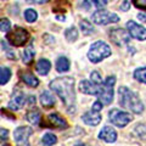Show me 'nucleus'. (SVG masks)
<instances>
[{
	"label": "nucleus",
	"instance_id": "nucleus-33",
	"mask_svg": "<svg viewBox=\"0 0 146 146\" xmlns=\"http://www.w3.org/2000/svg\"><path fill=\"white\" fill-rule=\"evenodd\" d=\"M91 3L94 4L96 7L99 9H102L106 6V4H107V0H91Z\"/></svg>",
	"mask_w": 146,
	"mask_h": 146
},
{
	"label": "nucleus",
	"instance_id": "nucleus-23",
	"mask_svg": "<svg viewBox=\"0 0 146 146\" xmlns=\"http://www.w3.org/2000/svg\"><path fill=\"white\" fill-rule=\"evenodd\" d=\"M26 118H27V121L32 123V124H39V122H40V112L38 111V110L29 111L28 113H27Z\"/></svg>",
	"mask_w": 146,
	"mask_h": 146
},
{
	"label": "nucleus",
	"instance_id": "nucleus-8",
	"mask_svg": "<svg viewBox=\"0 0 146 146\" xmlns=\"http://www.w3.org/2000/svg\"><path fill=\"white\" fill-rule=\"evenodd\" d=\"M33 134V130L29 127H18L13 131V139L16 141L17 146H29L28 139Z\"/></svg>",
	"mask_w": 146,
	"mask_h": 146
},
{
	"label": "nucleus",
	"instance_id": "nucleus-40",
	"mask_svg": "<svg viewBox=\"0 0 146 146\" xmlns=\"http://www.w3.org/2000/svg\"><path fill=\"white\" fill-rule=\"evenodd\" d=\"M83 4H84V9H85V10H89V9H90L89 3L86 1V0H84V1H83Z\"/></svg>",
	"mask_w": 146,
	"mask_h": 146
},
{
	"label": "nucleus",
	"instance_id": "nucleus-1",
	"mask_svg": "<svg viewBox=\"0 0 146 146\" xmlns=\"http://www.w3.org/2000/svg\"><path fill=\"white\" fill-rule=\"evenodd\" d=\"M50 89L56 93L70 113L74 111L76 94H74V79L71 77H60L50 83Z\"/></svg>",
	"mask_w": 146,
	"mask_h": 146
},
{
	"label": "nucleus",
	"instance_id": "nucleus-4",
	"mask_svg": "<svg viewBox=\"0 0 146 146\" xmlns=\"http://www.w3.org/2000/svg\"><path fill=\"white\" fill-rule=\"evenodd\" d=\"M116 83V78L113 76L107 77L104 83L100 84L98 98L104 105H110L113 100V85Z\"/></svg>",
	"mask_w": 146,
	"mask_h": 146
},
{
	"label": "nucleus",
	"instance_id": "nucleus-27",
	"mask_svg": "<svg viewBox=\"0 0 146 146\" xmlns=\"http://www.w3.org/2000/svg\"><path fill=\"white\" fill-rule=\"evenodd\" d=\"M56 141H57V138L51 133L45 134L43 136V145L45 146H52L54 144H56Z\"/></svg>",
	"mask_w": 146,
	"mask_h": 146
},
{
	"label": "nucleus",
	"instance_id": "nucleus-38",
	"mask_svg": "<svg viewBox=\"0 0 146 146\" xmlns=\"http://www.w3.org/2000/svg\"><path fill=\"white\" fill-rule=\"evenodd\" d=\"M138 18H139V21H141V22H146V15L145 13H139Z\"/></svg>",
	"mask_w": 146,
	"mask_h": 146
},
{
	"label": "nucleus",
	"instance_id": "nucleus-12",
	"mask_svg": "<svg viewBox=\"0 0 146 146\" xmlns=\"http://www.w3.org/2000/svg\"><path fill=\"white\" fill-rule=\"evenodd\" d=\"M25 102H26V98L23 93L21 90H16L13 91L12 96H11V100L9 102V107H10L12 111H17L25 106Z\"/></svg>",
	"mask_w": 146,
	"mask_h": 146
},
{
	"label": "nucleus",
	"instance_id": "nucleus-24",
	"mask_svg": "<svg viewBox=\"0 0 146 146\" xmlns=\"http://www.w3.org/2000/svg\"><path fill=\"white\" fill-rule=\"evenodd\" d=\"M79 25H80L82 32H83V34H85V35H89V34H91L94 32V27H93V25H91L89 21L82 20Z\"/></svg>",
	"mask_w": 146,
	"mask_h": 146
},
{
	"label": "nucleus",
	"instance_id": "nucleus-22",
	"mask_svg": "<svg viewBox=\"0 0 146 146\" xmlns=\"http://www.w3.org/2000/svg\"><path fill=\"white\" fill-rule=\"evenodd\" d=\"M65 36L70 43L76 42V40L78 39V31H77L76 27H70L68 29L65 31Z\"/></svg>",
	"mask_w": 146,
	"mask_h": 146
},
{
	"label": "nucleus",
	"instance_id": "nucleus-7",
	"mask_svg": "<svg viewBox=\"0 0 146 146\" xmlns=\"http://www.w3.org/2000/svg\"><path fill=\"white\" fill-rule=\"evenodd\" d=\"M108 118L116 127L123 128V127L128 125L131 122L133 116H131L130 113H128V112H123V111H119V110H117V108H113V110L110 111Z\"/></svg>",
	"mask_w": 146,
	"mask_h": 146
},
{
	"label": "nucleus",
	"instance_id": "nucleus-41",
	"mask_svg": "<svg viewBox=\"0 0 146 146\" xmlns=\"http://www.w3.org/2000/svg\"><path fill=\"white\" fill-rule=\"evenodd\" d=\"M0 146H11V145H9L6 143H0Z\"/></svg>",
	"mask_w": 146,
	"mask_h": 146
},
{
	"label": "nucleus",
	"instance_id": "nucleus-3",
	"mask_svg": "<svg viewBox=\"0 0 146 146\" xmlns=\"http://www.w3.org/2000/svg\"><path fill=\"white\" fill-rule=\"evenodd\" d=\"M110 55H111V48L105 42L99 40V42H95L90 46L88 52V58L93 63H99L100 61L108 57Z\"/></svg>",
	"mask_w": 146,
	"mask_h": 146
},
{
	"label": "nucleus",
	"instance_id": "nucleus-5",
	"mask_svg": "<svg viewBox=\"0 0 146 146\" xmlns=\"http://www.w3.org/2000/svg\"><path fill=\"white\" fill-rule=\"evenodd\" d=\"M29 39V33L22 27H16L13 31L9 32L7 40L12 46H22Z\"/></svg>",
	"mask_w": 146,
	"mask_h": 146
},
{
	"label": "nucleus",
	"instance_id": "nucleus-32",
	"mask_svg": "<svg viewBox=\"0 0 146 146\" xmlns=\"http://www.w3.org/2000/svg\"><path fill=\"white\" fill-rule=\"evenodd\" d=\"M1 44H3V48L5 49V50H6V52H7V54H6V56H7L9 58H11V60H16V55L13 54V51H12V50H10V49L7 48V45H6V43L4 42V40L1 42Z\"/></svg>",
	"mask_w": 146,
	"mask_h": 146
},
{
	"label": "nucleus",
	"instance_id": "nucleus-11",
	"mask_svg": "<svg viewBox=\"0 0 146 146\" xmlns=\"http://www.w3.org/2000/svg\"><path fill=\"white\" fill-rule=\"evenodd\" d=\"M42 127H50V128H56V129H66L68 124L60 115L51 113V115L48 116V123H44V124H42Z\"/></svg>",
	"mask_w": 146,
	"mask_h": 146
},
{
	"label": "nucleus",
	"instance_id": "nucleus-14",
	"mask_svg": "<svg viewBox=\"0 0 146 146\" xmlns=\"http://www.w3.org/2000/svg\"><path fill=\"white\" fill-rule=\"evenodd\" d=\"M99 138L101 140H104V141H106V143H115L116 139H117V133L112 127L106 125L100 130Z\"/></svg>",
	"mask_w": 146,
	"mask_h": 146
},
{
	"label": "nucleus",
	"instance_id": "nucleus-2",
	"mask_svg": "<svg viewBox=\"0 0 146 146\" xmlns=\"http://www.w3.org/2000/svg\"><path fill=\"white\" fill-rule=\"evenodd\" d=\"M118 95H119V105L123 108L129 110L134 113H141L144 111V105L139 96L127 86H121L118 89Z\"/></svg>",
	"mask_w": 146,
	"mask_h": 146
},
{
	"label": "nucleus",
	"instance_id": "nucleus-26",
	"mask_svg": "<svg viewBox=\"0 0 146 146\" xmlns=\"http://www.w3.org/2000/svg\"><path fill=\"white\" fill-rule=\"evenodd\" d=\"M134 78L136 80L141 82V83H145L146 84V67L135 70V72H134Z\"/></svg>",
	"mask_w": 146,
	"mask_h": 146
},
{
	"label": "nucleus",
	"instance_id": "nucleus-31",
	"mask_svg": "<svg viewBox=\"0 0 146 146\" xmlns=\"http://www.w3.org/2000/svg\"><path fill=\"white\" fill-rule=\"evenodd\" d=\"M133 5L141 10H146V0H131Z\"/></svg>",
	"mask_w": 146,
	"mask_h": 146
},
{
	"label": "nucleus",
	"instance_id": "nucleus-30",
	"mask_svg": "<svg viewBox=\"0 0 146 146\" xmlns=\"http://www.w3.org/2000/svg\"><path fill=\"white\" fill-rule=\"evenodd\" d=\"M90 78H91V82L95 83V84H101L102 83V78H101V76H100V73L98 71H94L93 73H91Z\"/></svg>",
	"mask_w": 146,
	"mask_h": 146
},
{
	"label": "nucleus",
	"instance_id": "nucleus-34",
	"mask_svg": "<svg viewBox=\"0 0 146 146\" xmlns=\"http://www.w3.org/2000/svg\"><path fill=\"white\" fill-rule=\"evenodd\" d=\"M102 110V102L98 100V101H95L93 104V111H96V112H100Z\"/></svg>",
	"mask_w": 146,
	"mask_h": 146
},
{
	"label": "nucleus",
	"instance_id": "nucleus-18",
	"mask_svg": "<svg viewBox=\"0 0 146 146\" xmlns=\"http://www.w3.org/2000/svg\"><path fill=\"white\" fill-rule=\"evenodd\" d=\"M40 102L45 108H50L55 106V98L49 91H43L42 95H40Z\"/></svg>",
	"mask_w": 146,
	"mask_h": 146
},
{
	"label": "nucleus",
	"instance_id": "nucleus-10",
	"mask_svg": "<svg viewBox=\"0 0 146 146\" xmlns=\"http://www.w3.org/2000/svg\"><path fill=\"white\" fill-rule=\"evenodd\" d=\"M127 28L129 31L130 36L138 39V40H145L146 39V28L138 23H135L134 21H129L127 23Z\"/></svg>",
	"mask_w": 146,
	"mask_h": 146
},
{
	"label": "nucleus",
	"instance_id": "nucleus-16",
	"mask_svg": "<svg viewBox=\"0 0 146 146\" xmlns=\"http://www.w3.org/2000/svg\"><path fill=\"white\" fill-rule=\"evenodd\" d=\"M82 119H83V122L85 123V124L95 127L101 122V115L96 111H90V112L84 113V115L82 116Z\"/></svg>",
	"mask_w": 146,
	"mask_h": 146
},
{
	"label": "nucleus",
	"instance_id": "nucleus-17",
	"mask_svg": "<svg viewBox=\"0 0 146 146\" xmlns=\"http://www.w3.org/2000/svg\"><path fill=\"white\" fill-rule=\"evenodd\" d=\"M50 68H51V63H50V61L46 60V58H40V60L36 62V66H35L36 72L42 76H46L50 71Z\"/></svg>",
	"mask_w": 146,
	"mask_h": 146
},
{
	"label": "nucleus",
	"instance_id": "nucleus-13",
	"mask_svg": "<svg viewBox=\"0 0 146 146\" xmlns=\"http://www.w3.org/2000/svg\"><path fill=\"white\" fill-rule=\"evenodd\" d=\"M99 89H100V84H95L93 82L89 80H82L79 83V90L84 94L88 95H96L99 94Z\"/></svg>",
	"mask_w": 146,
	"mask_h": 146
},
{
	"label": "nucleus",
	"instance_id": "nucleus-15",
	"mask_svg": "<svg viewBox=\"0 0 146 146\" xmlns=\"http://www.w3.org/2000/svg\"><path fill=\"white\" fill-rule=\"evenodd\" d=\"M20 78L23 83H26L31 88H36L39 85L38 78L29 71H20Z\"/></svg>",
	"mask_w": 146,
	"mask_h": 146
},
{
	"label": "nucleus",
	"instance_id": "nucleus-9",
	"mask_svg": "<svg viewBox=\"0 0 146 146\" xmlns=\"http://www.w3.org/2000/svg\"><path fill=\"white\" fill-rule=\"evenodd\" d=\"M110 38L113 43L118 46H123V45H127L128 43L130 42V34L128 33L125 29H122V28H116L111 31L110 33Z\"/></svg>",
	"mask_w": 146,
	"mask_h": 146
},
{
	"label": "nucleus",
	"instance_id": "nucleus-6",
	"mask_svg": "<svg viewBox=\"0 0 146 146\" xmlns=\"http://www.w3.org/2000/svg\"><path fill=\"white\" fill-rule=\"evenodd\" d=\"M91 20L95 25H100V26H105V25H108V23H116V22L119 21V17H118L116 13H112V12H108L107 10H100L95 11L91 16Z\"/></svg>",
	"mask_w": 146,
	"mask_h": 146
},
{
	"label": "nucleus",
	"instance_id": "nucleus-21",
	"mask_svg": "<svg viewBox=\"0 0 146 146\" xmlns=\"http://www.w3.org/2000/svg\"><path fill=\"white\" fill-rule=\"evenodd\" d=\"M56 70L58 72H66L70 70V61L66 57H58L56 61Z\"/></svg>",
	"mask_w": 146,
	"mask_h": 146
},
{
	"label": "nucleus",
	"instance_id": "nucleus-25",
	"mask_svg": "<svg viewBox=\"0 0 146 146\" xmlns=\"http://www.w3.org/2000/svg\"><path fill=\"white\" fill-rule=\"evenodd\" d=\"M11 78V71L9 68H0V85L6 84Z\"/></svg>",
	"mask_w": 146,
	"mask_h": 146
},
{
	"label": "nucleus",
	"instance_id": "nucleus-19",
	"mask_svg": "<svg viewBox=\"0 0 146 146\" xmlns=\"http://www.w3.org/2000/svg\"><path fill=\"white\" fill-rule=\"evenodd\" d=\"M68 6H70V3L68 0H55V4L52 6V11L54 12H60V13H65L67 11Z\"/></svg>",
	"mask_w": 146,
	"mask_h": 146
},
{
	"label": "nucleus",
	"instance_id": "nucleus-37",
	"mask_svg": "<svg viewBox=\"0 0 146 146\" xmlns=\"http://www.w3.org/2000/svg\"><path fill=\"white\" fill-rule=\"evenodd\" d=\"M9 136V131L6 129H0V138L1 139H7Z\"/></svg>",
	"mask_w": 146,
	"mask_h": 146
},
{
	"label": "nucleus",
	"instance_id": "nucleus-20",
	"mask_svg": "<svg viewBox=\"0 0 146 146\" xmlns=\"http://www.w3.org/2000/svg\"><path fill=\"white\" fill-rule=\"evenodd\" d=\"M34 49L32 45H29L27 49H25V51L22 52V60H23V62L26 63V65H29V63L32 62V60H33L34 57Z\"/></svg>",
	"mask_w": 146,
	"mask_h": 146
},
{
	"label": "nucleus",
	"instance_id": "nucleus-36",
	"mask_svg": "<svg viewBox=\"0 0 146 146\" xmlns=\"http://www.w3.org/2000/svg\"><path fill=\"white\" fill-rule=\"evenodd\" d=\"M1 115L4 116V117H7V118H10V119H15V116L13 115H10L6 110H1Z\"/></svg>",
	"mask_w": 146,
	"mask_h": 146
},
{
	"label": "nucleus",
	"instance_id": "nucleus-28",
	"mask_svg": "<svg viewBox=\"0 0 146 146\" xmlns=\"http://www.w3.org/2000/svg\"><path fill=\"white\" fill-rule=\"evenodd\" d=\"M25 18L28 22H35L36 18H38V13H36V11H34L33 9H28V10L25 11Z\"/></svg>",
	"mask_w": 146,
	"mask_h": 146
},
{
	"label": "nucleus",
	"instance_id": "nucleus-29",
	"mask_svg": "<svg viewBox=\"0 0 146 146\" xmlns=\"http://www.w3.org/2000/svg\"><path fill=\"white\" fill-rule=\"evenodd\" d=\"M11 28V22L7 20V18H0V31L1 32H10Z\"/></svg>",
	"mask_w": 146,
	"mask_h": 146
},
{
	"label": "nucleus",
	"instance_id": "nucleus-35",
	"mask_svg": "<svg viewBox=\"0 0 146 146\" xmlns=\"http://www.w3.org/2000/svg\"><path fill=\"white\" fill-rule=\"evenodd\" d=\"M129 7H130V5H129V1L128 0H123V3L121 4V10L122 11H128L129 10Z\"/></svg>",
	"mask_w": 146,
	"mask_h": 146
},
{
	"label": "nucleus",
	"instance_id": "nucleus-39",
	"mask_svg": "<svg viewBox=\"0 0 146 146\" xmlns=\"http://www.w3.org/2000/svg\"><path fill=\"white\" fill-rule=\"evenodd\" d=\"M32 1L35 4H44V3H48L49 0H32Z\"/></svg>",
	"mask_w": 146,
	"mask_h": 146
}]
</instances>
